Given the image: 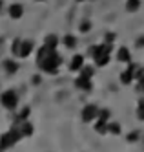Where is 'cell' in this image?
<instances>
[{
	"label": "cell",
	"instance_id": "obj_1",
	"mask_svg": "<svg viewBox=\"0 0 144 152\" xmlns=\"http://www.w3.org/2000/svg\"><path fill=\"white\" fill-rule=\"evenodd\" d=\"M88 53L93 57L95 61V66H108L109 62V57H111V44H106V42H102V44H93L88 48Z\"/></svg>",
	"mask_w": 144,
	"mask_h": 152
},
{
	"label": "cell",
	"instance_id": "obj_2",
	"mask_svg": "<svg viewBox=\"0 0 144 152\" xmlns=\"http://www.w3.org/2000/svg\"><path fill=\"white\" fill-rule=\"evenodd\" d=\"M60 64H62V57L57 53V50H53V51H49V55L44 59L40 64H38V68L44 72V73H49V75H55L59 72V68H60Z\"/></svg>",
	"mask_w": 144,
	"mask_h": 152
},
{
	"label": "cell",
	"instance_id": "obj_3",
	"mask_svg": "<svg viewBox=\"0 0 144 152\" xmlns=\"http://www.w3.org/2000/svg\"><path fill=\"white\" fill-rule=\"evenodd\" d=\"M0 104L7 110H15L18 106V94L15 90H6L0 94Z\"/></svg>",
	"mask_w": 144,
	"mask_h": 152
},
{
	"label": "cell",
	"instance_id": "obj_4",
	"mask_svg": "<svg viewBox=\"0 0 144 152\" xmlns=\"http://www.w3.org/2000/svg\"><path fill=\"white\" fill-rule=\"evenodd\" d=\"M98 117V108H97V104H84V108L80 110V119L84 123H91V121H95V119Z\"/></svg>",
	"mask_w": 144,
	"mask_h": 152
},
{
	"label": "cell",
	"instance_id": "obj_5",
	"mask_svg": "<svg viewBox=\"0 0 144 152\" xmlns=\"http://www.w3.org/2000/svg\"><path fill=\"white\" fill-rule=\"evenodd\" d=\"M7 15H9V18H13V20H18V18H22V15H24V6L22 4H11V6H7Z\"/></svg>",
	"mask_w": 144,
	"mask_h": 152
},
{
	"label": "cell",
	"instance_id": "obj_6",
	"mask_svg": "<svg viewBox=\"0 0 144 152\" xmlns=\"http://www.w3.org/2000/svg\"><path fill=\"white\" fill-rule=\"evenodd\" d=\"M75 86L82 92H90L91 90V77H86V75H79L75 79Z\"/></svg>",
	"mask_w": 144,
	"mask_h": 152
},
{
	"label": "cell",
	"instance_id": "obj_7",
	"mask_svg": "<svg viewBox=\"0 0 144 152\" xmlns=\"http://www.w3.org/2000/svg\"><path fill=\"white\" fill-rule=\"evenodd\" d=\"M2 68H4V72L6 73H9V75H15L17 72H18V62L15 61V59H6V61H2Z\"/></svg>",
	"mask_w": 144,
	"mask_h": 152
},
{
	"label": "cell",
	"instance_id": "obj_8",
	"mask_svg": "<svg viewBox=\"0 0 144 152\" xmlns=\"http://www.w3.org/2000/svg\"><path fill=\"white\" fill-rule=\"evenodd\" d=\"M82 66H84V57L79 55V53H75V55L71 57V61H69V70L71 72H80Z\"/></svg>",
	"mask_w": 144,
	"mask_h": 152
},
{
	"label": "cell",
	"instance_id": "obj_9",
	"mask_svg": "<svg viewBox=\"0 0 144 152\" xmlns=\"http://www.w3.org/2000/svg\"><path fill=\"white\" fill-rule=\"evenodd\" d=\"M115 59L119 61V62H131V53H130V50L126 48V46H120L119 50H117V55H115Z\"/></svg>",
	"mask_w": 144,
	"mask_h": 152
},
{
	"label": "cell",
	"instance_id": "obj_10",
	"mask_svg": "<svg viewBox=\"0 0 144 152\" xmlns=\"http://www.w3.org/2000/svg\"><path fill=\"white\" fill-rule=\"evenodd\" d=\"M59 42H60V39H59L57 35H55V33H49V35H46V39H44V46H48L49 50H57Z\"/></svg>",
	"mask_w": 144,
	"mask_h": 152
},
{
	"label": "cell",
	"instance_id": "obj_11",
	"mask_svg": "<svg viewBox=\"0 0 144 152\" xmlns=\"http://www.w3.org/2000/svg\"><path fill=\"white\" fill-rule=\"evenodd\" d=\"M33 51V40H22V48H20V57L27 59Z\"/></svg>",
	"mask_w": 144,
	"mask_h": 152
},
{
	"label": "cell",
	"instance_id": "obj_12",
	"mask_svg": "<svg viewBox=\"0 0 144 152\" xmlns=\"http://www.w3.org/2000/svg\"><path fill=\"white\" fill-rule=\"evenodd\" d=\"M62 44L68 48V50H75L77 48V39H75V35H71V33L64 35L62 37Z\"/></svg>",
	"mask_w": 144,
	"mask_h": 152
},
{
	"label": "cell",
	"instance_id": "obj_13",
	"mask_svg": "<svg viewBox=\"0 0 144 152\" xmlns=\"http://www.w3.org/2000/svg\"><path fill=\"white\" fill-rule=\"evenodd\" d=\"M124 7H126L128 13H137L140 9V0H126Z\"/></svg>",
	"mask_w": 144,
	"mask_h": 152
},
{
	"label": "cell",
	"instance_id": "obj_14",
	"mask_svg": "<svg viewBox=\"0 0 144 152\" xmlns=\"http://www.w3.org/2000/svg\"><path fill=\"white\" fill-rule=\"evenodd\" d=\"M49 51H53V50H49L48 46H44V44H42V46H40V50L37 51V64H40L44 59H46V57L49 55Z\"/></svg>",
	"mask_w": 144,
	"mask_h": 152
},
{
	"label": "cell",
	"instance_id": "obj_15",
	"mask_svg": "<svg viewBox=\"0 0 144 152\" xmlns=\"http://www.w3.org/2000/svg\"><path fill=\"white\" fill-rule=\"evenodd\" d=\"M95 132L97 134H108V121H104V119H98V121L95 123Z\"/></svg>",
	"mask_w": 144,
	"mask_h": 152
},
{
	"label": "cell",
	"instance_id": "obj_16",
	"mask_svg": "<svg viewBox=\"0 0 144 152\" xmlns=\"http://www.w3.org/2000/svg\"><path fill=\"white\" fill-rule=\"evenodd\" d=\"M20 48H22V39H15L13 44H11V53L15 57H20Z\"/></svg>",
	"mask_w": 144,
	"mask_h": 152
},
{
	"label": "cell",
	"instance_id": "obj_17",
	"mask_svg": "<svg viewBox=\"0 0 144 152\" xmlns=\"http://www.w3.org/2000/svg\"><path fill=\"white\" fill-rule=\"evenodd\" d=\"M137 119L139 121H144V97H140L137 103Z\"/></svg>",
	"mask_w": 144,
	"mask_h": 152
},
{
	"label": "cell",
	"instance_id": "obj_18",
	"mask_svg": "<svg viewBox=\"0 0 144 152\" xmlns=\"http://www.w3.org/2000/svg\"><path fill=\"white\" fill-rule=\"evenodd\" d=\"M120 125L119 123H108V134H113V136H119L120 134Z\"/></svg>",
	"mask_w": 144,
	"mask_h": 152
},
{
	"label": "cell",
	"instance_id": "obj_19",
	"mask_svg": "<svg viewBox=\"0 0 144 152\" xmlns=\"http://www.w3.org/2000/svg\"><path fill=\"white\" fill-rule=\"evenodd\" d=\"M27 117H29V108L24 106V108L20 110V114L15 117V121H27Z\"/></svg>",
	"mask_w": 144,
	"mask_h": 152
},
{
	"label": "cell",
	"instance_id": "obj_20",
	"mask_svg": "<svg viewBox=\"0 0 144 152\" xmlns=\"http://www.w3.org/2000/svg\"><path fill=\"white\" fill-rule=\"evenodd\" d=\"M139 137H140V132H139V130H133V132H130V134L126 136V141H130V143H135V141H139Z\"/></svg>",
	"mask_w": 144,
	"mask_h": 152
},
{
	"label": "cell",
	"instance_id": "obj_21",
	"mask_svg": "<svg viewBox=\"0 0 144 152\" xmlns=\"http://www.w3.org/2000/svg\"><path fill=\"white\" fill-rule=\"evenodd\" d=\"M79 29H80V33H88V31H91V22H90V20H82Z\"/></svg>",
	"mask_w": 144,
	"mask_h": 152
},
{
	"label": "cell",
	"instance_id": "obj_22",
	"mask_svg": "<svg viewBox=\"0 0 144 152\" xmlns=\"http://www.w3.org/2000/svg\"><path fill=\"white\" fill-rule=\"evenodd\" d=\"M115 39H117V35L113 33V31H108V33L104 35V42H106V44H113Z\"/></svg>",
	"mask_w": 144,
	"mask_h": 152
},
{
	"label": "cell",
	"instance_id": "obj_23",
	"mask_svg": "<svg viewBox=\"0 0 144 152\" xmlns=\"http://www.w3.org/2000/svg\"><path fill=\"white\" fill-rule=\"evenodd\" d=\"M93 73H95V70L91 66H82V70H80V75H86V77H93Z\"/></svg>",
	"mask_w": 144,
	"mask_h": 152
},
{
	"label": "cell",
	"instance_id": "obj_24",
	"mask_svg": "<svg viewBox=\"0 0 144 152\" xmlns=\"http://www.w3.org/2000/svg\"><path fill=\"white\" fill-rule=\"evenodd\" d=\"M109 115H111V112H109L108 108H104V110H98V119H104V121H109Z\"/></svg>",
	"mask_w": 144,
	"mask_h": 152
},
{
	"label": "cell",
	"instance_id": "obj_25",
	"mask_svg": "<svg viewBox=\"0 0 144 152\" xmlns=\"http://www.w3.org/2000/svg\"><path fill=\"white\" fill-rule=\"evenodd\" d=\"M135 90H137V94H140V95H144V79H140V81H137V86H135Z\"/></svg>",
	"mask_w": 144,
	"mask_h": 152
},
{
	"label": "cell",
	"instance_id": "obj_26",
	"mask_svg": "<svg viewBox=\"0 0 144 152\" xmlns=\"http://www.w3.org/2000/svg\"><path fill=\"white\" fill-rule=\"evenodd\" d=\"M140 79H144V68H137V72H135V81H140Z\"/></svg>",
	"mask_w": 144,
	"mask_h": 152
},
{
	"label": "cell",
	"instance_id": "obj_27",
	"mask_svg": "<svg viewBox=\"0 0 144 152\" xmlns=\"http://www.w3.org/2000/svg\"><path fill=\"white\" fill-rule=\"evenodd\" d=\"M135 46H137V48H144V35H140V37L137 39V42H135Z\"/></svg>",
	"mask_w": 144,
	"mask_h": 152
},
{
	"label": "cell",
	"instance_id": "obj_28",
	"mask_svg": "<svg viewBox=\"0 0 144 152\" xmlns=\"http://www.w3.org/2000/svg\"><path fill=\"white\" fill-rule=\"evenodd\" d=\"M31 81H33V84H35V86H38L42 79H40V75H33V77H31Z\"/></svg>",
	"mask_w": 144,
	"mask_h": 152
},
{
	"label": "cell",
	"instance_id": "obj_29",
	"mask_svg": "<svg viewBox=\"0 0 144 152\" xmlns=\"http://www.w3.org/2000/svg\"><path fill=\"white\" fill-rule=\"evenodd\" d=\"M4 9H6V2H4V0H0V13H2Z\"/></svg>",
	"mask_w": 144,
	"mask_h": 152
},
{
	"label": "cell",
	"instance_id": "obj_30",
	"mask_svg": "<svg viewBox=\"0 0 144 152\" xmlns=\"http://www.w3.org/2000/svg\"><path fill=\"white\" fill-rule=\"evenodd\" d=\"M35 2H46V0H35Z\"/></svg>",
	"mask_w": 144,
	"mask_h": 152
},
{
	"label": "cell",
	"instance_id": "obj_31",
	"mask_svg": "<svg viewBox=\"0 0 144 152\" xmlns=\"http://www.w3.org/2000/svg\"><path fill=\"white\" fill-rule=\"evenodd\" d=\"M75 2H86V0H75Z\"/></svg>",
	"mask_w": 144,
	"mask_h": 152
}]
</instances>
